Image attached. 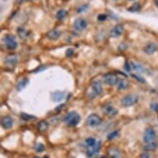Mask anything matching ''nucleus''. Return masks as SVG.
<instances>
[{
	"label": "nucleus",
	"mask_w": 158,
	"mask_h": 158,
	"mask_svg": "<svg viewBox=\"0 0 158 158\" xmlns=\"http://www.w3.org/2000/svg\"><path fill=\"white\" fill-rule=\"evenodd\" d=\"M63 121L67 127H76L80 122V116L76 112H70L65 116Z\"/></svg>",
	"instance_id": "obj_1"
},
{
	"label": "nucleus",
	"mask_w": 158,
	"mask_h": 158,
	"mask_svg": "<svg viewBox=\"0 0 158 158\" xmlns=\"http://www.w3.org/2000/svg\"><path fill=\"white\" fill-rule=\"evenodd\" d=\"M138 101V97L137 95L133 94H128L126 96H124L122 100H121V104L123 107H131L136 104Z\"/></svg>",
	"instance_id": "obj_2"
},
{
	"label": "nucleus",
	"mask_w": 158,
	"mask_h": 158,
	"mask_svg": "<svg viewBox=\"0 0 158 158\" xmlns=\"http://www.w3.org/2000/svg\"><path fill=\"white\" fill-rule=\"evenodd\" d=\"M3 41H4L6 47L9 50H15L18 47V42L16 41V37L12 34L5 35Z\"/></svg>",
	"instance_id": "obj_3"
},
{
	"label": "nucleus",
	"mask_w": 158,
	"mask_h": 158,
	"mask_svg": "<svg viewBox=\"0 0 158 158\" xmlns=\"http://www.w3.org/2000/svg\"><path fill=\"white\" fill-rule=\"evenodd\" d=\"M102 123V119L100 118L99 115L95 114V113H92L90 114L88 117H87V120H86V123L89 127H91V128H95V127H98L100 126Z\"/></svg>",
	"instance_id": "obj_4"
},
{
	"label": "nucleus",
	"mask_w": 158,
	"mask_h": 158,
	"mask_svg": "<svg viewBox=\"0 0 158 158\" xmlns=\"http://www.w3.org/2000/svg\"><path fill=\"white\" fill-rule=\"evenodd\" d=\"M101 110L104 114H105L108 117H114L117 114V110L111 104H104L102 106Z\"/></svg>",
	"instance_id": "obj_5"
},
{
	"label": "nucleus",
	"mask_w": 158,
	"mask_h": 158,
	"mask_svg": "<svg viewBox=\"0 0 158 158\" xmlns=\"http://www.w3.org/2000/svg\"><path fill=\"white\" fill-rule=\"evenodd\" d=\"M155 137H156V133H155L154 129L152 128H147L145 130V133L143 135V141L146 143L152 142H154Z\"/></svg>",
	"instance_id": "obj_6"
},
{
	"label": "nucleus",
	"mask_w": 158,
	"mask_h": 158,
	"mask_svg": "<svg viewBox=\"0 0 158 158\" xmlns=\"http://www.w3.org/2000/svg\"><path fill=\"white\" fill-rule=\"evenodd\" d=\"M103 80L104 82L106 84L109 85H114L116 84L117 82V77L116 76V74L113 73H107L104 76H103Z\"/></svg>",
	"instance_id": "obj_7"
},
{
	"label": "nucleus",
	"mask_w": 158,
	"mask_h": 158,
	"mask_svg": "<svg viewBox=\"0 0 158 158\" xmlns=\"http://www.w3.org/2000/svg\"><path fill=\"white\" fill-rule=\"evenodd\" d=\"M100 147H101V142L98 141L96 142V143L94 144V146H88V149H87V155L89 157H94L95 155H97L100 150Z\"/></svg>",
	"instance_id": "obj_8"
},
{
	"label": "nucleus",
	"mask_w": 158,
	"mask_h": 158,
	"mask_svg": "<svg viewBox=\"0 0 158 158\" xmlns=\"http://www.w3.org/2000/svg\"><path fill=\"white\" fill-rule=\"evenodd\" d=\"M87 21L84 18H77L74 22V27L77 31H82L87 27Z\"/></svg>",
	"instance_id": "obj_9"
},
{
	"label": "nucleus",
	"mask_w": 158,
	"mask_h": 158,
	"mask_svg": "<svg viewBox=\"0 0 158 158\" xmlns=\"http://www.w3.org/2000/svg\"><path fill=\"white\" fill-rule=\"evenodd\" d=\"M123 25H116L115 27H113L110 31V36L111 37H118L121 35H123Z\"/></svg>",
	"instance_id": "obj_10"
},
{
	"label": "nucleus",
	"mask_w": 158,
	"mask_h": 158,
	"mask_svg": "<svg viewBox=\"0 0 158 158\" xmlns=\"http://www.w3.org/2000/svg\"><path fill=\"white\" fill-rule=\"evenodd\" d=\"M91 88L96 95H100L103 93V86L100 80H94L91 84Z\"/></svg>",
	"instance_id": "obj_11"
},
{
	"label": "nucleus",
	"mask_w": 158,
	"mask_h": 158,
	"mask_svg": "<svg viewBox=\"0 0 158 158\" xmlns=\"http://www.w3.org/2000/svg\"><path fill=\"white\" fill-rule=\"evenodd\" d=\"M157 49V45L153 42H150V43L146 44L145 47L143 48V52L146 53V55H152L156 52Z\"/></svg>",
	"instance_id": "obj_12"
},
{
	"label": "nucleus",
	"mask_w": 158,
	"mask_h": 158,
	"mask_svg": "<svg viewBox=\"0 0 158 158\" xmlns=\"http://www.w3.org/2000/svg\"><path fill=\"white\" fill-rule=\"evenodd\" d=\"M12 119L9 116H4L1 120V125L3 128L10 129L12 127Z\"/></svg>",
	"instance_id": "obj_13"
},
{
	"label": "nucleus",
	"mask_w": 158,
	"mask_h": 158,
	"mask_svg": "<svg viewBox=\"0 0 158 158\" xmlns=\"http://www.w3.org/2000/svg\"><path fill=\"white\" fill-rule=\"evenodd\" d=\"M65 97V93L62 91H56L52 94V100L54 102H60L63 100Z\"/></svg>",
	"instance_id": "obj_14"
},
{
	"label": "nucleus",
	"mask_w": 158,
	"mask_h": 158,
	"mask_svg": "<svg viewBox=\"0 0 158 158\" xmlns=\"http://www.w3.org/2000/svg\"><path fill=\"white\" fill-rule=\"evenodd\" d=\"M61 35V32L57 29H53L52 31H50L48 33H47V37L52 41H56L57 40L59 37Z\"/></svg>",
	"instance_id": "obj_15"
},
{
	"label": "nucleus",
	"mask_w": 158,
	"mask_h": 158,
	"mask_svg": "<svg viewBox=\"0 0 158 158\" xmlns=\"http://www.w3.org/2000/svg\"><path fill=\"white\" fill-rule=\"evenodd\" d=\"M4 62L8 65H14L17 64V62H18V57H17L16 55H13V54L8 55V56H6Z\"/></svg>",
	"instance_id": "obj_16"
},
{
	"label": "nucleus",
	"mask_w": 158,
	"mask_h": 158,
	"mask_svg": "<svg viewBox=\"0 0 158 158\" xmlns=\"http://www.w3.org/2000/svg\"><path fill=\"white\" fill-rule=\"evenodd\" d=\"M116 85L118 89H126L128 88L129 83L127 79H120V80H117Z\"/></svg>",
	"instance_id": "obj_17"
},
{
	"label": "nucleus",
	"mask_w": 158,
	"mask_h": 158,
	"mask_svg": "<svg viewBox=\"0 0 158 158\" xmlns=\"http://www.w3.org/2000/svg\"><path fill=\"white\" fill-rule=\"evenodd\" d=\"M48 127H49V123H47L46 120H41L37 124V128L39 130V132H41V133L46 132L48 129Z\"/></svg>",
	"instance_id": "obj_18"
},
{
	"label": "nucleus",
	"mask_w": 158,
	"mask_h": 158,
	"mask_svg": "<svg viewBox=\"0 0 158 158\" xmlns=\"http://www.w3.org/2000/svg\"><path fill=\"white\" fill-rule=\"evenodd\" d=\"M109 158H121L119 151L116 148H111L109 151Z\"/></svg>",
	"instance_id": "obj_19"
},
{
	"label": "nucleus",
	"mask_w": 158,
	"mask_h": 158,
	"mask_svg": "<svg viewBox=\"0 0 158 158\" xmlns=\"http://www.w3.org/2000/svg\"><path fill=\"white\" fill-rule=\"evenodd\" d=\"M29 83V80H28V79H23V80H22L21 81H19L18 83V84H17V89H18V91H21V90H23L27 85V84Z\"/></svg>",
	"instance_id": "obj_20"
},
{
	"label": "nucleus",
	"mask_w": 158,
	"mask_h": 158,
	"mask_svg": "<svg viewBox=\"0 0 158 158\" xmlns=\"http://www.w3.org/2000/svg\"><path fill=\"white\" fill-rule=\"evenodd\" d=\"M157 147V143L152 142L146 143V145L145 146V149H146V151H153V150H155Z\"/></svg>",
	"instance_id": "obj_21"
},
{
	"label": "nucleus",
	"mask_w": 158,
	"mask_h": 158,
	"mask_svg": "<svg viewBox=\"0 0 158 158\" xmlns=\"http://www.w3.org/2000/svg\"><path fill=\"white\" fill-rule=\"evenodd\" d=\"M141 10V5L139 3H134L132 7L128 8V11L132 12H137Z\"/></svg>",
	"instance_id": "obj_22"
},
{
	"label": "nucleus",
	"mask_w": 158,
	"mask_h": 158,
	"mask_svg": "<svg viewBox=\"0 0 158 158\" xmlns=\"http://www.w3.org/2000/svg\"><path fill=\"white\" fill-rule=\"evenodd\" d=\"M66 15H67V12L65 10H64V9H60V10H59L58 12H56V18L58 20H62Z\"/></svg>",
	"instance_id": "obj_23"
},
{
	"label": "nucleus",
	"mask_w": 158,
	"mask_h": 158,
	"mask_svg": "<svg viewBox=\"0 0 158 158\" xmlns=\"http://www.w3.org/2000/svg\"><path fill=\"white\" fill-rule=\"evenodd\" d=\"M118 133H119V132H118L117 130H116V131H113V132L110 133L107 136V139H108L109 141L113 140L114 138H116L117 136H118Z\"/></svg>",
	"instance_id": "obj_24"
},
{
	"label": "nucleus",
	"mask_w": 158,
	"mask_h": 158,
	"mask_svg": "<svg viewBox=\"0 0 158 158\" xmlns=\"http://www.w3.org/2000/svg\"><path fill=\"white\" fill-rule=\"evenodd\" d=\"M21 118L22 119H23V120H30V119H34L36 118L35 116H32V115H29V114H27V113H21Z\"/></svg>",
	"instance_id": "obj_25"
},
{
	"label": "nucleus",
	"mask_w": 158,
	"mask_h": 158,
	"mask_svg": "<svg viewBox=\"0 0 158 158\" xmlns=\"http://www.w3.org/2000/svg\"><path fill=\"white\" fill-rule=\"evenodd\" d=\"M85 143H86L87 146H94V144L96 143V141H95V139L93 138V137H89V138H87V139L85 140Z\"/></svg>",
	"instance_id": "obj_26"
},
{
	"label": "nucleus",
	"mask_w": 158,
	"mask_h": 158,
	"mask_svg": "<svg viewBox=\"0 0 158 158\" xmlns=\"http://www.w3.org/2000/svg\"><path fill=\"white\" fill-rule=\"evenodd\" d=\"M35 150L36 152H42L45 150V146L41 143H37V144H36Z\"/></svg>",
	"instance_id": "obj_27"
},
{
	"label": "nucleus",
	"mask_w": 158,
	"mask_h": 158,
	"mask_svg": "<svg viewBox=\"0 0 158 158\" xmlns=\"http://www.w3.org/2000/svg\"><path fill=\"white\" fill-rule=\"evenodd\" d=\"M131 65H132V67H133L135 70H137V72H141V71L143 70V68L142 67V65H140L136 64L134 62H132Z\"/></svg>",
	"instance_id": "obj_28"
},
{
	"label": "nucleus",
	"mask_w": 158,
	"mask_h": 158,
	"mask_svg": "<svg viewBox=\"0 0 158 158\" xmlns=\"http://www.w3.org/2000/svg\"><path fill=\"white\" fill-rule=\"evenodd\" d=\"M88 9V5L87 4H84L80 6L77 8V13H82V12H85Z\"/></svg>",
	"instance_id": "obj_29"
},
{
	"label": "nucleus",
	"mask_w": 158,
	"mask_h": 158,
	"mask_svg": "<svg viewBox=\"0 0 158 158\" xmlns=\"http://www.w3.org/2000/svg\"><path fill=\"white\" fill-rule=\"evenodd\" d=\"M116 76H117L118 80H120V79H127V76L124 73L121 72V71H117V73H116Z\"/></svg>",
	"instance_id": "obj_30"
},
{
	"label": "nucleus",
	"mask_w": 158,
	"mask_h": 158,
	"mask_svg": "<svg viewBox=\"0 0 158 158\" xmlns=\"http://www.w3.org/2000/svg\"><path fill=\"white\" fill-rule=\"evenodd\" d=\"M106 19H107V16L104 15V14H100L98 16V20L100 21V22H104V21H105Z\"/></svg>",
	"instance_id": "obj_31"
},
{
	"label": "nucleus",
	"mask_w": 158,
	"mask_h": 158,
	"mask_svg": "<svg viewBox=\"0 0 158 158\" xmlns=\"http://www.w3.org/2000/svg\"><path fill=\"white\" fill-rule=\"evenodd\" d=\"M73 53H74V51H73V49H71V48H69L67 51H66V52H65V55L67 56H71L72 55H73Z\"/></svg>",
	"instance_id": "obj_32"
},
{
	"label": "nucleus",
	"mask_w": 158,
	"mask_h": 158,
	"mask_svg": "<svg viewBox=\"0 0 158 158\" xmlns=\"http://www.w3.org/2000/svg\"><path fill=\"white\" fill-rule=\"evenodd\" d=\"M140 158H149V156H148L147 153H142V154L141 155Z\"/></svg>",
	"instance_id": "obj_33"
},
{
	"label": "nucleus",
	"mask_w": 158,
	"mask_h": 158,
	"mask_svg": "<svg viewBox=\"0 0 158 158\" xmlns=\"http://www.w3.org/2000/svg\"><path fill=\"white\" fill-rule=\"evenodd\" d=\"M155 4H156V6L158 8V0H155Z\"/></svg>",
	"instance_id": "obj_34"
},
{
	"label": "nucleus",
	"mask_w": 158,
	"mask_h": 158,
	"mask_svg": "<svg viewBox=\"0 0 158 158\" xmlns=\"http://www.w3.org/2000/svg\"><path fill=\"white\" fill-rule=\"evenodd\" d=\"M23 1H25V0H17L18 3H22V2H23Z\"/></svg>",
	"instance_id": "obj_35"
},
{
	"label": "nucleus",
	"mask_w": 158,
	"mask_h": 158,
	"mask_svg": "<svg viewBox=\"0 0 158 158\" xmlns=\"http://www.w3.org/2000/svg\"><path fill=\"white\" fill-rule=\"evenodd\" d=\"M34 158H39V157H34Z\"/></svg>",
	"instance_id": "obj_36"
},
{
	"label": "nucleus",
	"mask_w": 158,
	"mask_h": 158,
	"mask_svg": "<svg viewBox=\"0 0 158 158\" xmlns=\"http://www.w3.org/2000/svg\"><path fill=\"white\" fill-rule=\"evenodd\" d=\"M130 1H133V0H130Z\"/></svg>",
	"instance_id": "obj_37"
}]
</instances>
